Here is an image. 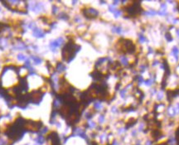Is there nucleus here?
Segmentation results:
<instances>
[{
    "label": "nucleus",
    "mask_w": 179,
    "mask_h": 145,
    "mask_svg": "<svg viewBox=\"0 0 179 145\" xmlns=\"http://www.w3.org/2000/svg\"><path fill=\"white\" fill-rule=\"evenodd\" d=\"M64 43V39L63 37H59V38H56L55 40L52 41L49 43V48L52 52H56L57 51V49L61 46L62 44Z\"/></svg>",
    "instance_id": "obj_1"
},
{
    "label": "nucleus",
    "mask_w": 179,
    "mask_h": 145,
    "mask_svg": "<svg viewBox=\"0 0 179 145\" xmlns=\"http://www.w3.org/2000/svg\"><path fill=\"white\" fill-rule=\"evenodd\" d=\"M32 35L33 37H37V38H42V37H45V33L41 29V28H38L37 26L35 27L32 28Z\"/></svg>",
    "instance_id": "obj_2"
},
{
    "label": "nucleus",
    "mask_w": 179,
    "mask_h": 145,
    "mask_svg": "<svg viewBox=\"0 0 179 145\" xmlns=\"http://www.w3.org/2000/svg\"><path fill=\"white\" fill-rule=\"evenodd\" d=\"M34 5L30 6V9L34 12H39L43 10V5L39 4V3H34Z\"/></svg>",
    "instance_id": "obj_3"
},
{
    "label": "nucleus",
    "mask_w": 179,
    "mask_h": 145,
    "mask_svg": "<svg viewBox=\"0 0 179 145\" xmlns=\"http://www.w3.org/2000/svg\"><path fill=\"white\" fill-rule=\"evenodd\" d=\"M87 12H88L87 16H88V17H90V18L96 17V16L99 14L98 11H96L95 9H94V8H89L87 10Z\"/></svg>",
    "instance_id": "obj_4"
},
{
    "label": "nucleus",
    "mask_w": 179,
    "mask_h": 145,
    "mask_svg": "<svg viewBox=\"0 0 179 145\" xmlns=\"http://www.w3.org/2000/svg\"><path fill=\"white\" fill-rule=\"evenodd\" d=\"M112 31L114 33H117V34H122L123 33H124L123 27L120 26H114L112 27Z\"/></svg>",
    "instance_id": "obj_5"
},
{
    "label": "nucleus",
    "mask_w": 179,
    "mask_h": 145,
    "mask_svg": "<svg viewBox=\"0 0 179 145\" xmlns=\"http://www.w3.org/2000/svg\"><path fill=\"white\" fill-rule=\"evenodd\" d=\"M144 14L146 16H149V17H153V16H156L158 14V12L153 10V9H150V10H148L144 12Z\"/></svg>",
    "instance_id": "obj_6"
},
{
    "label": "nucleus",
    "mask_w": 179,
    "mask_h": 145,
    "mask_svg": "<svg viewBox=\"0 0 179 145\" xmlns=\"http://www.w3.org/2000/svg\"><path fill=\"white\" fill-rule=\"evenodd\" d=\"M139 42H140V43H144V42H147L146 37L143 35V33H139Z\"/></svg>",
    "instance_id": "obj_7"
},
{
    "label": "nucleus",
    "mask_w": 179,
    "mask_h": 145,
    "mask_svg": "<svg viewBox=\"0 0 179 145\" xmlns=\"http://www.w3.org/2000/svg\"><path fill=\"white\" fill-rule=\"evenodd\" d=\"M153 82H154V79H153V78H149V79H148L147 80L144 81V83H145L146 86H151L153 84Z\"/></svg>",
    "instance_id": "obj_8"
},
{
    "label": "nucleus",
    "mask_w": 179,
    "mask_h": 145,
    "mask_svg": "<svg viewBox=\"0 0 179 145\" xmlns=\"http://www.w3.org/2000/svg\"><path fill=\"white\" fill-rule=\"evenodd\" d=\"M32 61L35 63L36 65H38V64H41L42 63V59L39 58V57H37V56H32Z\"/></svg>",
    "instance_id": "obj_9"
},
{
    "label": "nucleus",
    "mask_w": 179,
    "mask_h": 145,
    "mask_svg": "<svg viewBox=\"0 0 179 145\" xmlns=\"http://www.w3.org/2000/svg\"><path fill=\"white\" fill-rule=\"evenodd\" d=\"M172 53H173L174 56L176 57V59L177 60L178 58V54H179V50L177 46H173V48H172Z\"/></svg>",
    "instance_id": "obj_10"
},
{
    "label": "nucleus",
    "mask_w": 179,
    "mask_h": 145,
    "mask_svg": "<svg viewBox=\"0 0 179 145\" xmlns=\"http://www.w3.org/2000/svg\"><path fill=\"white\" fill-rule=\"evenodd\" d=\"M94 107H95V108L96 109L100 110V109H102L103 105H102V104L100 103V102H95V105H94Z\"/></svg>",
    "instance_id": "obj_11"
},
{
    "label": "nucleus",
    "mask_w": 179,
    "mask_h": 145,
    "mask_svg": "<svg viewBox=\"0 0 179 145\" xmlns=\"http://www.w3.org/2000/svg\"><path fill=\"white\" fill-rule=\"evenodd\" d=\"M120 61H121L122 64L124 65V66H127L128 65V59H127V57H125V56H121V57H120Z\"/></svg>",
    "instance_id": "obj_12"
},
{
    "label": "nucleus",
    "mask_w": 179,
    "mask_h": 145,
    "mask_svg": "<svg viewBox=\"0 0 179 145\" xmlns=\"http://www.w3.org/2000/svg\"><path fill=\"white\" fill-rule=\"evenodd\" d=\"M18 58L19 59V60H21V61H26L27 60V56H25V55H23V54H22V53H20V54L18 55Z\"/></svg>",
    "instance_id": "obj_13"
},
{
    "label": "nucleus",
    "mask_w": 179,
    "mask_h": 145,
    "mask_svg": "<svg viewBox=\"0 0 179 145\" xmlns=\"http://www.w3.org/2000/svg\"><path fill=\"white\" fill-rule=\"evenodd\" d=\"M113 14H114V16H115V18H119V17H120V16H121V12L120 11H119V10H116L115 12H114V13H113Z\"/></svg>",
    "instance_id": "obj_14"
},
{
    "label": "nucleus",
    "mask_w": 179,
    "mask_h": 145,
    "mask_svg": "<svg viewBox=\"0 0 179 145\" xmlns=\"http://www.w3.org/2000/svg\"><path fill=\"white\" fill-rule=\"evenodd\" d=\"M162 97H163V93L162 92V91H159V92L158 93V96H157V98H158V100H161L162 99Z\"/></svg>",
    "instance_id": "obj_15"
},
{
    "label": "nucleus",
    "mask_w": 179,
    "mask_h": 145,
    "mask_svg": "<svg viewBox=\"0 0 179 145\" xmlns=\"http://www.w3.org/2000/svg\"><path fill=\"white\" fill-rule=\"evenodd\" d=\"M177 35H178V37H179V30L177 31Z\"/></svg>",
    "instance_id": "obj_16"
}]
</instances>
